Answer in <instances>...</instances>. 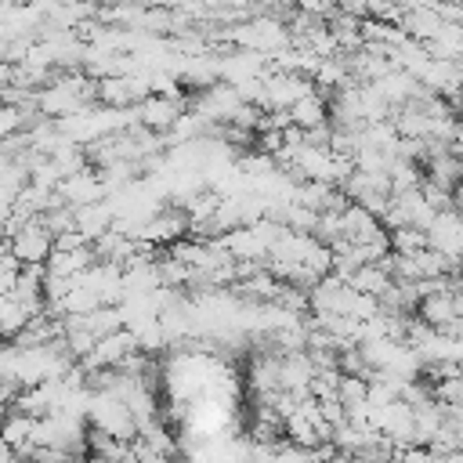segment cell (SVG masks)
<instances>
[{"mask_svg": "<svg viewBox=\"0 0 463 463\" xmlns=\"http://www.w3.org/2000/svg\"><path fill=\"white\" fill-rule=\"evenodd\" d=\"M452 210H456V213L463 217V181H459V184L452 188Z\"/></svg>", "mask_w": 463, "mask_h": 463, "instance_id": "1", "label": "cell"}]
</instances>
